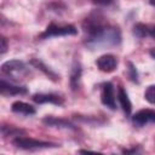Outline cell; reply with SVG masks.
Segmentation results:
<instances>
[{
  "label": "cell",
  "instance_id": "1",
  "mask_svg": "<svg viewBox=\"0 0 155 155\" xmlns=\"http://www.w3.org/2000/svg\"><path fill=\"white\" fill-rule=\"evenodd\" d=\"M121 42V33L117 27L105 25L102 30L93 35L86 36L85 45L92 50L109 47V46H117Z\"/></svg>",
  "mask_w": 155,
  "mask_h": 155
},
{
  "label": "cell",
  "instance_id": "2",
  "mask_svg": "<svg viewBox=\"0 0 155 155\" xmlns=\"http://www.w3.org/2000/svg\"><path fill=\"white\" fill-rule=\"evenodd\" d=\"M1 71L5 75H7L15 80H19V79L25 78L29 74V68L27 67V64L23 61L10 59V61H6L5 63H2Z\"/></svg>",
  "mask_w": 155,
  "mask_h": 155
},
{
  "label": "cell",
  "instance_id": "3",
  "mask_svg": "<svg viewBox=\"0 0 155 155\" xmlns=\"http://www.w3.org/2000/svg\"><path fill=\"white\" fill-rule=\"evenodd\" d=\"M12 143H13V145H16L17 148L23 149V150H40V149L59 147L51 142H44V140H39V139H34V138H29V137H22V136H17L16 138H13Z\"/></svg>",
  "mask_w": 155,
  "mask_h": 155
},
{
  "label": "cell",
  "instance_id": "4",
  "mask_svg": "<svg viewBox=\"0 0 155 155\" xmlns=\"http://www.w3.org/2000/svg\"><path fill=\"white\" fill-rule=\"evenodd\" d=\"M105 25H108V23L105 22V18L99 12H92L82 22V28H84V30H85L87 36L98 33Z\"/></svg>",
  "mask_w": 155,
  "mask_h": 155
},
{
  "label": "cell",
  "instance_id": "5",
  "mask_svg": "<svg viewBox=\"0 0 155 155\" xmlns=\"http://www.w3.org/2000/svg\"><path fill=\"white\" fill-rule=\"evenodd\" d=\"M75 34H78V29L71 24L58 25V24L51 23L47 25L45 31L40 34V39H48L53 36H67V35H75Z\"/></svg>",
  "mask_w": 155,
  "mask_h": 155
},
{
  "label": "cell",
  "instance_id": "6",
  "mask_svg": "<svg viewBox=\"0 0 155 155\" xmlns=\"http://www.w3.org/2000/svg\"><path fill=\"white\" fill-rule=\"evenodd\" d=\"M101 101L102 103L111 109L115 110L116 109V98H115V90H114V85L111 82H104L102 86V92H101Z\"/></svg>",
  "mask_w": 155,
  "mask_h": 155
},
{
  "label": "cell",
  "instance_id": "7",
  "mask_svg": "<svg viewBox=\"0 0 155 155\" xmlns=\"http://www.w3.org/2000/svg\"><path fill=\"white\" fill-rule=\"evenodd\" d=\"M132 122L138 127L145 126L148 124H155V110L142 109V110L137 111L132 116Z\"/></svg>",
  "mask_w": 155,
  "mask_h": 155
},
{
  "label": "cell",
  "instance_id": "8",
  "mask_svg": "<svg viewBox=\"0 0 155 155\" xmlns=\"http://www.w3.org/2000/svg\"><path fill=\"white\" fill-rule=\"evenodd\" d=\"M0 91L2 96H18V94H25L28 92L25 86L15 85L7 81L5 78H2L0 81Z\"/></svg>",
  "mask_w": 155,
  "mask_h": 155
},
{
  "label": "cell",
  "instance_id": "9",
  "mask_svg": "<svg viewBox=\"0 0 155 155\" xmlns=\"http://www.w3.org/2000/svg\"><path fill=\"white\" fill-rule=\"evenodd\" d=\"M96 64L99 70L104 73H111L117 67V59L113 54H103L96 61Z\"/></svg>",
  "mask_w": 155,
  "mask_h": 155
},
{
  "label": "cell",
  "instance_id": "10",
  "mask_svg": "<svg viewBox=\"0 0 155 155\" xmlns=\"http://www.w3.org/2000/svg\"><path fill=\"white\" fill-rule=\"evenodd\" d=\"M33 101L38 104H45V103H51L56 105L63 104V98L54 93H35L33 96Z\"/></svg>",
  "mask_w": 155,
  "mask_h": 155
},
{
  "label": "cell",
  "instance_id": "11",
  "mask_svg": "<svg viewBox=\"0 0 155 155\" xmlns=\"http://www.w3.org/2000/svg\"><path fill=\"white\" fill-rule=\"evenodd\" d=\"M11 110L16 114H21V115H27V116H30V115H34L36 113L35 108L25 102H22V101H17L15 103H12L11 105Z\"/></svg>",
  "mask_w": 155,
  "mask_h": 155
},
{
  "label": "cell",
  "instance_id": "12",
  "mask_svg": "<svg viewBox=\"0 0 155 155\" xmlns=\"http://www.w3.org/2000/svg\"><path fill=\"white\" fill-rule=\"evenodd\" d=\"M42 121L47 126L58 127V128H65V130H75V126L70 121H68L65 119H58V117H54V116H46Z\"/></svg>",
  "mask_w": 155,
  "mask_h": 155
},
{
  "label": "cell",
  "instance_id": "13",
  "mask_svg": "<svg viewBox=\"0 0 155 155\" xmlns=\"http://www.w3.org/2000/svg\"><path fill=\"white\" fill-rule=\"evenodd\" d=\"M117 99H119V103H120V107L122 108L124 113L126 115H131V111H132V103L128 98V94L127 92L125 91L124 87H119L117 90Z\"/></svg>",
  "mask_w": 155,
  "mask_h": 155
},
{
  "label": "cell",
  "instance_id": "14",
  "mask_svg": "<svg viewBox=\"0 0 155 155\" xmlns=\"http://www.w3.org/2000/svg\"><path fill=\"white\" fill-rule=\"evenodd\" d=\"M80 78H81V65L79 62H74L71 70H70V86L73 90L78 88Z\"/></svg>",
  "mask_w": 155,
  "mask_h": 155
},
{
  "label": "cell",
  "instance_id": "15",
  "mask_svg": "<svg viewBox=\"0 0 155 155\" xmlns=\"http://www.w3.org/2000/svg\"><path fill=\"white\" fill-rule=\"evenodd\" d=\"M31 64H34V65H35L38 69L42 70V71H44V73H45V74H46L48 78H51V79H53V80H57V75H56V74H54L52 70H50V69H48V68H47V67H46V65H45V64H44L41 61L33 59V61H31Z\"/></svg>",
  "mask_w": 155,
  "mask_h": 155
},
{
  "label": "cell",
  "instance_id": "16",
  "mask_svg": "<svg viewBox=\"0 0 155 155\" xmlns=\"http://www.w3.org/2000/svg\"><path fill=\"white\" fill-rule=\"evenodd\" d=\"M148 25L143 24V23H138L134 25L133 28V33L137 38H144V36H148Z\"/></svg>",
  "mask_w": 155,
  "mask_h": 155
},
{
  "label": "cell",
  "instance_id": "17",
  "mask_svg": "<svg viewBox=\"0 0 155 155\" xmlns=\"http://www.w3.org/2000/svg\"><path fill=\"white\" fill-rule=\"evenodd\" d=\"M144 98L151 104H155V85H150L147 87L144 92Z\"/></svg>",
  "mask_w": 155,
  "mask_h": 155
},
{
  "label": "cell",
  "instance_id": "18",
  "mask_svg": "<svg viewBox=\"0 0 155 155\" xmlns=\"http://www.w3.org/2000/svg\"><path fill=\"white\" fill-rule=\"evenodd\" d=\"M128 76L133 82H138V73L136 67L133 65V63L128 62Z\"/></svg>",
  "mask_w": 155,
  "mask_h": 155
},
{
  "label": "cell",
  "instance_id": "19",
  "mask_svg": "<svg viewBox=\"0 0 155 155\" xmlns=\"http://www.w3.org/2000/svg\"><path fill=\"white\" fill-rule=\"evenodd\" d=\"M1 50H0V52H1V54H4L5 52H6V50H7V40L4 38V36H1V47H0Z\"/></svg>",
  "mask_w": 155,
  "mask_h": 155
},
{
  "label": "cell",
  "instance_id": "20",
  "mask_svg": "<svg viewBox=\"0 0 155 155\" xmlns=\"http://www.w3.org/2000/svg\"><path fill=\"white\" fill-rule=\"evenodd\" d=\"M92 1L94 4H97V5H103L104 6V5H109L113 0H92Z\"/></svg>",
  "mask_w": 155,
  "mask_h": 155
},
{
  "label": "cell",
  "instance_id": "21",
  "mask_svg": "<svg viewBox=\"0 0 155 155\" xmlns=\"http://www.w3.org/2000/svg\"><path fill=\"white\" fill-rule=\"evenodd\" d=\"M148 35H149V36H151L153 39H155V25H153V27H149V28H148Z\"/></svg>",
  "mask_w": 155,
  "mask_h": 155
},
{
  "label": "cell",
  "instance_id": "22",
  "mask_svg": "<svg viewBox=\"0 0 155 155\" xmlns=\"http://www.w3.org/2000/svg\"><path fill=\"white\" fill-rule=\"evenodd\" d=\"M150 54H151V57H153V58H154V59H155V47H154V48H151V50H150Z\"/></svg>",
  "mask_w": 155,
  "mask_h": 155
},
{
  "label": "cell",
  "instance_id": "23",
  "mask_svg": "<svg viewBox=\"0 0 155 155\" xmlns=\"http://www.w3.org/2000/svg\"><path fill=\"white\" fill-rule=\"evenodd\" d=\"M149 2H150L153 6H155V0H149Z\"/></svg>",
  "mask_w": 155,
  "mask_h": 155
}]
</instances>
